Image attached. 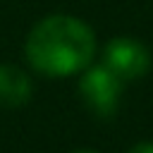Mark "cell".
Wrapping results in <instances>:
<instances>
[{
	"instance_id": "cell-1",
	"label": "cell",
	"mask_w": 153,
	"mask_h": 153,
	"mask_svg": "<svg viewBox=\"0 0 153 153\" xmlns=\"http://www.w3.org/2000/svg\"><path fill=\"white\" fill-rule=\"evenodd\" d=\"M96 38L91 29L67 14L38 22L26 38L29 62L50 76H65L84 69L93 57Z\"/></svg>"
},
{
	"instance_id": "cell-2",
	"label": "cell",
	"mask_w": 153,
	"mask_h": 153,
	"mask_svg": "<svg viewBox=\"0 0 153 153\" xmlns=\"http://www.w3.org/2000/svg\"><path fill=\"white\" fill-rule=\"evenodd\" d=\"M84 103L100 117H110L117 110L120 103V91H122V79L115 76L105 65L103 67H91L79 84Z\"/></svg>"
},
{
	"instance_id": "cell-3",
	"label": "cell",
	"mask_w": 153,
	"mask_h": 153,
	"mask_svg": "<svg viewBox=\"0 0 153 153\" xmlns=\"http://www.w3.org/2000/svg\"><path fill=\"white\" fill-rule=\"evenodd\" d=\"M148 50L131 38H115L105 48V67L120 79H136L148 72Z\"/></svg>"
},
{
	"instance_id": "cell-4",
	"label": "cell",
	"mask_w": 153,
	"mask_h": 153,
	"mask_svg": "<svg viewBox=\"0 0 153 153\" xmlns=\"http://www.w3.org/2000/svg\"><path fill=\"white\" fill-rule=\"evenodd\" d=\"M31 96V81L29 76L12 65H0V105L17 108L26 103Z\"/></svg>"
},
{
	"instance_id": "cell-5",
	"label": "cell",
	"mask_w": 153,
	"mask_h": 153,
	"mask_svg": "<svg viewBox=\"0 0 153 153\" xmlns=\"http://www.w3.org/2000/svg\"><path fill=\"white\" fill-rule=\"evenodd\" d=\"M129 153H153V143H148V141H143V143H136Z\"/></svg>"
},
{
	"instance_id": "cell-6",
	"label": "cell",
	"mask_w": 153,
	"mask_h": 153,
	"mask_svg": "<svg viewBox=\"0 0 153 153\" xmlns=\"http://www.w3.org/2000/svg\"><path fill=\"white\" fill-rule=\"evenodd\" d=\"M74 153H96V151H74Z\"/></svg>"
}]
</instances>
